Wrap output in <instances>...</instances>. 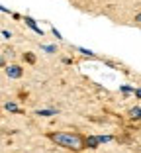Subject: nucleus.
<instances>
[{
    "label": "nucleus",
    "mask_w": 141,
    "mask_h": 153,
    "mask_svg": "<svg viewBox=\"0 0 141 153\" xmlns=\"http://www.w3.org/2000/svg\"><path fill=\"white\" fill-rule=\"evenodd\" d=\"M47 137L53 143L61 145L65 149H73V151H80L86 145V140L77 131H51V134H47Z\"/></svg>",
    "instance_id": "1"
},
{
    "label": "nucleus",
    "mask_w": 141,
    "mask_h": 153,
    "mask_svg": "<svg viewBox=\"0 0 141 153\" xmlns=\"http://www.w3.org/2000/svg\"><path fill=\"white\" fill-rule=\"evenodd\" d=\"M6 75H8L10 79H20V76L24 75V71H22L20 65H8V67H6Z\"/></svg>",
    "instance_id": "2"
},
{
    "label": "nucleus",
    "mask_w": 141,
    "mask_h": 153,
    "mask_svg": "<svg viewBox=\"0 0 141 153\" xmlns=\"http://www.w3.org/2000/svg\"><path fill=\"white\" fill-rule=\"evenodd\" d=\"M26 24H27L30 27H32V30H35V32L39 33V36H43V30H41V27H37V26H35V22H33L32 18H26Z\"/></svg>",
    "instance_id": "3"
},
{
    "label": "nucleus",
    "mask_w": 141,
    "mask_h": 153,
    "mask_svg": "<svg viewBox=\"0 0 141 153\" xmlns=\"http://www.w3.org/2000/svg\"><path fill=\"white\" fill-rule=\"evenodd\" d=\"M129 116H131L133 120H141V108H139V106L131 108V110H129Z\"/></svg>",
    "instance_id": "4"
},
{
    "label": "nucleus",
    "mask_w": 141,
    "mask_h": 153,
    "mask_svg": "<svg viewBox=\"0 0 141 153\" xmlns=\"http://www.w3.org/2000/svg\"><path fill=\"white\" fill-rule=\"evenodd\" d=\"M6 110H10V112H18V106L14 102H6Z\"/></svg>",
    "instance_id": "5"
},
{
    "label": "nucleus",
    "mask_w": 141,
    "mask_h": 153,
    "mask_svg": "<svg viewBox=\"0 0 141 153\" xmlns=\"http://www.w3.org/2000/svg\"><path fill=\"white\" fill-rule=\"evenodd\" d=\"M24 61H27V63H35V57H33L32 53H26L24 55Z\"/></svg>",
    "instance_id": "6"
},
{
    "label": "nucleus",
    "mask_w": 141,
    "mask_h": 153,
    "mask_svg": "<svg viewBox=\"0 0 141 153\" xmlns=\"http://www.w3.org/2000/svg\"><path fill=\"white\" fill-rule=\"evenodd\" d=\"M80 53H82V55H92V51H90V49H84V47H80Z\"/></svg>",
    "instance_id": "7"
},
{
    "label": "nucleus",
    "mask_w": 141,
    "mask_h": 153,
    "mask_svg": "<svg viewBox=\"0 0 141 153\" xmlns=\"http://www.w3.org/2000/svg\"><path fill=\"white\" fill-rule=\"evenodd\" d=\"M133 92H135V96H137V98H141V88H137V90H133Z\"/></svg>",
    "instance_id": "8"
},
{
    "label": "nucleus",
    "mask_w": 141,
    "mask_h": 153,
    "mask_svg": "<svg viewBox=\"0 0 141 153\" xmlns=\"http://www.w3.org/2000/svg\"><path fill=\"white\" fill-rule=\"evenodd\" d=\"M135 22H139V24H141V14H137V16H135Z\"/></svg>",
    "instance_id": "9"
},
{
    "label": "nucleus",
    "mask_w": 141,
    "mask_h": 153,
    "mask_svg": "<svg viewBox=\"0 0 141 153\" xmlns=\"http://www.w3.org/2000/svg\"><path fill=\"white\" fill-rule=\"evenodd\" d=\"M2 65H4V57H0V67H2Z\"/></svg>",
    "instance_id": "10"
},
{
    "label": "nucleus",
    "mask_w": 141,
    "mask_h": 153,
    "mask_svg": "<svg viewBox=\"0 0 141 153\" xmlns=\"http://www.w3.org/2000/svg\"><path fill=\"white\" fill-rule=\"evenodd\" d=\"M0 10H2V12H8V10H6V8H4V6H0Z\"/></svg>",
    "instance_id": "11"
}]
</instances>
